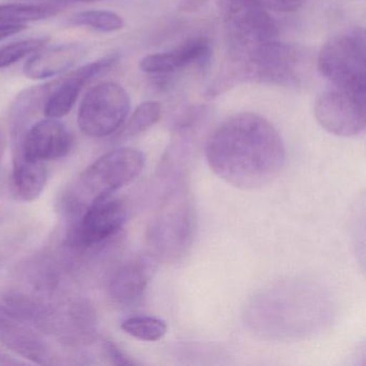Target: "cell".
Wrapping results in <instances>:
<instances>
[{
  "mask_svg": "<svg viewBox=\"0 0 366 366\" xmlns=\"http://www.w3.org/2000/svg\"><path fill=\"white\" fill-rule=\"evenodd\" d=\"M48 172L44 162L14 158L12 185L18 198L25 202L39 199L46 188Z\"/></svg>",
  "mask_w": 366,
  "mask_h": 366,
  "instance_id": "obj_15",
  "label": "cell"
},
{
  "mask_svg": "<svg viewBox=\"0 0 366 366\" xmlns=\"http://www.w3.org/2000/svg\"><path fill=\"white\" fill-rule=\"evenodd\" d=\"M144 155L132 147L104 154L81 174L80 185L93 198L113 194L134 182L144 168Z\"/></svg>",
  "mask_w": 366,
  "mask_h": 366,
  "instance_id": "obj_7",
  "label": "cell"
},
{
  "mask_svg": "<svg viewBox=\"0 0 366 366\" xmlns=\"http://www.w3.org/2000/svg\"><path fill=\"white\" fill-rule=\"evenodd\" d=\"M6 147H7V136L5 130L0 126V162L3 160L4 154H5Z\"/></svg>",
  "mask_w": 366,
  "mask_h": 366,
  "instance_id": "obj_26",
  "label": "cell"
},
{
  "mask_svg": "<svg viewBox=\"0 0 366 366\" xmlns=\"http://www.w3.org/2000/svg\"><path fill=\"white\" fill-rule=\"evenodd\" d=\"M212 170L234 187L257 189L280 175L286 149L280 132L264 117L233 115L214 132L207 145Z\"/></svg>",
  "mask_w": 366,
  "mask_h": 366,
  "instance_id": "obj_1",
  "label": "cell"
},
{
  "mask_svg": "<svg viewBox=\"0 0 366 366\" xmlns=\"http://www.w3.org/2000/svg\"><path fill=\"white\" fill-rule=\"evenodd\" d=\"M25 29H26L25 25L0 24V41L10 37V36L21 33Z\"/></svg>",
  "mask_w": 366,
  "mask_h": 366,
  "instance_id": "obj_24",
  "label": "cell"
},
{
  "mask_svg": "<svg viewBox=\"0 0 366 366\" xmlns=\"http://www.w3.org/2000/svg\"><path fill=\"white\" fill-rule=\"evenodd\" d=\"M366 98L330 87L317 98L315 117L334 136H359L365 130Z\"/></svg>",
  "mask_w": 366,
  "mask_h": 366,
  "instance_id": "obj_8",
  "label": "cell"
},
{
  "mask_svg": "<svg viewBox=\"0 0 366 366\" xmlns=\"http://www.w3.org/2000/svg\"><path fill=\"white\" fill-rule=\"evenodd\" d=\"M10 215V203L5 197L0 194V224L5 222Z\"/></svg>",
  "mask_w": 366,
  "mask_h": 366,
  "instance_id": "obj_25",
  "label": "cell"
},
{
  "mask_svg": "<svg viewBox=\"0 0 366 366\" xmlns=\"http://www.w3.org/2000/svg\"><path fill=\"white\" fill-rule=\"evenodd\" d=\"M129 112L130 97L125 89L114 82L102 83L83 98L78 126L89 138H104L124 125Z\"/></svg>",
  "mask_w": 366,
  "mask_h": 366,
  "instance_id": "obj_6",
  "label": "cell"
},
{
  "mask_svg": "<svg viewBox=\"0 0 366 366\" xmlns=\"http://www.w3.org/2000/svg\"><path fill=\"white\" fill-rule=\"evenodd\" d=\"M162 107L158 102H145L132 113L127 123L115 137L117 142H124L153 127L162 117Z\"/></svg>",
  "mask_w": 366,
  "mask_h": 366,
  "instance_id": "obj_18",
  "label": "cell"
},
{
  "mask_svg": "<svg viewBox=\"0 0 366 366\" xmlns=\"http://www.w3.org/2000/svg\"><path fill=\"white\" fill-rule=\"evenodd\" d=\"M327 302L321 291L305 284H284L254 297L247 319L257 333L269 338L299 337L325 320Z\"/></svg>",
  "mask_w": 366,
  "mask_h": 366,
  "instance_id": "obj_2",
  "label": "cell"
},
{
  "mask_svg": "<svg viewBox=\"0 0 366 366\" xmlns=\"http://www.w3.org/2000/svg\"><path fill=\"white\" fill-rule=\"evenodd\" d=\"M67 24L89 27L102 33H114L124 29L123 18L115 12L107 10H91L74 14L67 19Z\"/></svg>",
  "mask_w": 366,
  "mask_h": 366,
  "instance_id": "obj_19",
  "label": "cell"
},
{
  "mask_svg": "<svg viewBox=\"0 0 366 366\" xmlns=\"http://www.w3.org/2000/svg\"><path fill=\"white\" fill-rule=\"evenodd\" d=\"M211 57V46L205 38H194L170 52L155 53L143 57L139 67L145 74L166 76L179 70L203 67Z\"/></svg>",
  "mask_w": 366,
  "mask_h": 366,
  "instance_id": "obj_12",
  "label": "cell"
},
{
  "mask_svg": "<svg viewBox=\"0 0 366 366\" xmlns=\"http://www.w3.org/2000/svg\"><path fill=\"white\" fill-rule=\"evenodd\" d=\"M59 1H76V3H93L98 0H59Z\"/></svg>",
  "mask_w": 366,
  "mask_h": 366,
  "instance_id": "obj_28",
  "label": "cell"
},
{
  "mask_svg": "<svg viewBox=\"0 0 366 366\" xmlns=\"http://www.w3.org/2000/svg\"><path fill=\"white\" fill-rule=\"evenodd\" d=\"M147 285L143 265L130 263L115 273L109 286L111 297L124 305L137 303L142 297Z\"/></svg>",
  "mask_w": 366,
  "mask_h": 366,
  "instance_id": "obj_16",
  "label": "cell"
},
{
  "mask_svg": "<svg viewBox=\"0 0 366 366\" xmlns=\"http://www.w3.org/2000/svg\"><path fill=\"white\" fill-rule=\"evenodd\" d=\"M330 87L366 98L365 31L355 27L330 38L317 59Z\"/></svg>",
  "mask_w": 366,
  "mask_h": 366,
  "instance_id": "obj_5",
  "label": "cell"
},
{
  "mask_svg": "<svg viewBox=\"0 0 366 366\" xmlns=\"http://www.w3.org/2000/svg\"><path fill=\"white\" fill-rule=\"evenodd\" d=\"M71 147L72 136L66 126L48 117L27 129L20 149L14 151V158L40 162L61 159L70 153Z\"/></svg>",
  "mask_w": 366,
  "mask_h": 366,
  "instance_id": "obj_11",
  "label": "cell"
},
{
  "mask_svg": "<svg viewBox=\"0 0 366 366\" xmlns=\"http://www.w3.org/2000/svg\"><path fill=\"white\" fill-rule=\"evenodd\" d=\"M49 40V38L44 37L31 38L0 46V69L14 65L29 55L39 52L48 44Z\"/></svg>",
  "mask_w": 366,
  "mask_h": 366,
  "instance_id": "obj_21",
  "label": "cell"
},
{
  "mask_svg": "<svg viewBox=\"0 0 366 366\" xmlns=\"http://www.w3.org/2000/svg\"><path fill=\"white\" fill-rule=\"evenodd\" d=\"M119 61V55H110L82 66L52 82V89L44 104L46 117L56 119L66 117L76 106L82 89L96 79L111 71Z\"/></svg>",
  "mask_w": 366,
  "mask_h": 366,
  "instance_id": "obj_10",
  "label": "cell"
},
{
  "mask_svg": "<svg viewBox=\"0 0 366 366\" xmlns=\"http://www.w3.org/2000/svg\"><path fill=\"white\" fill-rule=\"evenodd\" d=\"M63 9L59 4H5L0 5V24L25 25L57 16Z\"/></svg>",
  "mask_w": 366,
  "mask_h": 366,
  "instance_id": "obj_17",
  "label": "cell"
},
{
  "mask_svg": "<svg viewBox=\"0 0 366 366\" xmlns=\"http://www.w3.org/2000/svg\"><path fill=\"white\" fill-rule=\"evenodd\" d=\"M169 179L157 215L149 229V247L158 260L177 262L192 245L194 216L182 169L162 164Z\"/></svg>",
  "mask_w": 366,
  "mask_h": 366,
  "instance_id": "obj_3",
  "label": "cell"
},
{
  "mask_svg": "<svg viewBox=\"0 0 366 366\" xmlns=\"http://www.w3.org/2000/svg\"><path fill=\"white\" fill-rule=\"evenodd\" d=\"M121 327L128 335L144 342H157L167 333L166 322L151 316L129 317L122 322Z\"/></svg>",
  "mask_w": 366,
  "mask_h": 366,
  "instance_id": "obj_20",
  "label": "cell"
},
{
  "mask_svg": "<svg viewBox=\"0 0 366 366\" xmlns=\"http://www.w3.org/2000/svg\"><path fill=\"white\" fill-rule=\"evenodd\" d=\"M106 351L112 363L117 364V365H134L136 364V362L132 361L123 350H121L113 342H107Z\"/></svg>",
  "mask_w": 366,
  "mask_h": 366,
  "instance_id": "obj_23",
  "label": "cell"
},
{
  "mask_svg": "<svg viewBox=\"0 0 366 366\" xmlns=\"http://www.w3.org/2000/svg\"><path fill=\"white\" fill-rule=\"evenodd\" d=\"M20 362L14 361V359L6 355L4 351L0 350V365H11V364H19Z\"/></svg>",
  "mask_w": 366,
  "mask_h": 366,
  "instance_id": "obj_27",
  "label": "cell"
},
{
  "mask_svg": "<svg viewBox=\"0 0 366 366\" xmlns=\"http://www.w3.org/2000/svg\"><path fill=\"white\" fill-rule=\"evenodd\" d=\"M125 204L112 194H99L92 200L72 232V242L80 247H92L117 235L125 224Z\"/></svg>",
  "mask_w": 366,
  "mask_h": 366,
  "instance_id": "obj_9",
  "label": "cell"
},
{
  "mask_svg": "<svg viewBox=\"0 0 366 366\" xmlns=\"http://www.w3.org/2000/svg\"><path fill=\"white\" fill-rule=\"evenodd\" d=\"M87 50L81 44H65L42 49L25 63V76L33 80H44L71 69L86 55Z\"/></svg>",
  "mask_w": 366,
  "mask_h": 366,
  "instance_id": "obj_14",
  "label": "cell"
},
{
  "mask_svg": "<svg viewBox=\"0 0 366 366\" xmlns=\"http://www.w3.org/2000/svg\"><path fill=\"white\" fill-rule=\"evenodd\" d=\"M310 59L303 49L277 39L263 42L231 61L224 80H252L280 86H297L310 72Z\"/></svg>",
  "mask_w": 366,
  "mask_h": 366,
  "instance_id": "obj_4",
  "label": "cell"
},
{
  "mask_svg": "<svg viewBox=\"0 0 366 366\" xmlns=\"http://www.w3.org/2000/svg\"><path fill=\"white\" fill-rule=\"evenodd\" d=\"M0 342L16 355L36 362L46 363L49 351L42 338L29 325L21 322L16 315L0 308Z\"/></svg>",
  "mask_w": 366,
  "mask_h": 366,
  "instance_id": "obj_13",
  "label": "cell"
},
{
  "mask_svg": "<svg viewBox=\"0 0 366 366\" xmlns=\"http://www.w3.org/2000/svg\"><path fill=\"white\" fill-rule=\"evenodd\" d=\"M265 9L278 12H293L302 7L306 0H259Z\"/></svg>",
  "mask_w": 366,
  "mask_h": 366,
  "instance_id": "obj_22",
  "label": "cell"
}]
</instances>
